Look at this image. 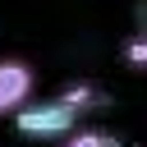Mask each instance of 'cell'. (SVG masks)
<instances>
[{
	"instance_id": "1",
	"label": "cell",
	"mask_w": 147,
	"mask_h": 147,
	"mask_svg": "<svg viewBox=\"0 0 147 147\" xmlns=\"http://www.w3.org/2000/svg\"><path fill=\"white\" fill-rule=\"evenodd\" d=\"M101 106H106V92L96 83H69L46 101H28L14 115V129L23 138H37V142H60L74 129H83V119L92 110H101Z\"/></svg>"
},
{
	"instance_id": "2",
	"label": "cell",
	"mask_w": 147,
	"mask_h": 147,
	"mask_svg": "<svg viewBox=\"0 0 147 147\" xmlns=\"http://www.w3.org/2000/svg\"><path fill=\"white\" fill-rule=\"evenodd\" d=\"M37 96V69L18 55H0V115H18Z\"/></svg>"
},
{
	"instance_id": "3",
	"label": "cell",
	"mask_w": 147,
	"mask_h": 147,
	"mask_svg": "<svg viewBox=\"0 0 147 147\" xmlns=\"http://www.w3.org/2000/svg\"><path fill=\"white\" fill-rule=\"evenodd\" d=\"M119 55H124V64H129L133 74H142V69H147V32H142V28H133V32L124 37Z\"/></svg>"
},
{
	"instance_id": "4",
	"label": "cell",
	"mask_w": 147,
	"mask_h": 147,
	"mask_svg": "<svg viewBox=\"0 0 147 147\" xmlns=\"http://www.w3.org/2000/svg\"><path fill=\"white\" fill-rule=\"evenodd\" d=\"M55 147H119V138L106 133V129H74V133L60 138Z\"/></svg>"
}]
</instances>
